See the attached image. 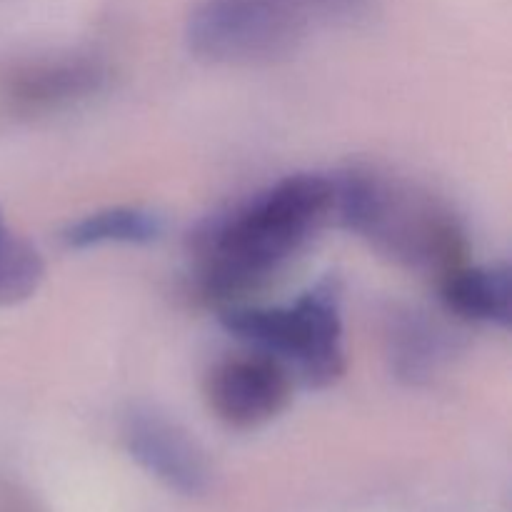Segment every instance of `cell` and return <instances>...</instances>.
<instances>
[{"label":"cell","instance_id":"cell-1","mask_svg":"<svg viewBox=\"0 0 512 512\" xmlns=\"http://www.w3.org/2000/svg\"><path fill=\"white\" fill-rule=\"evenodd\" d=\"M333 213V178L295 173L210 215L190 235L200 285L220 300L260 288L305 250Z\"/></svg>","mask_w":512,"mask_h":512},{"label":"cell","instance_id":"cell-2","mask_svg":"<svg viewBox=\"0 0 512 512\" xmlns=\"http://www.w3.org/2000/svg\"><path fill=\"white\" fill-rule=\"evenodd\" d=\"M335 213L395 265L425 275H448L468 253L465 228L445 200L418 183L378 170H350L333 180Z\"/></svg>","mask_w":512,"mask_h":512},{"label":"cell","instance_id":"cell-3","mask_svg":"<svg viewBox=\"0 0 512 512\" xmlns=\"http://www.w3.org/2000/svg\"><path fill=\"white\" fill-rule=\"evenodd\" d=\"M220 325L258 353L280 360L308 388H330L348 370L335 278L320 280L290 305H225Z\"/></svg>","mask_w":512,"mask_h":512},{"label":"cell","instance_id":"cell-4","mask_svg":"<svg viewBox=\"0 0 512 512\" xmlns=\"http://www.w3.org/2000/svg\"><path fill=\"white\" fill-rule=\"evenodd\" d=\"M308 20L293 0H200L185 23V43L213 65L275 63L300 48Z\"/></svg>","mask_w":512,"mask_h":512},{"label":"cell","instance_id":"cell-5","mask_svg":"<svg viewBox=\"0 0 512 512\" xmlns=\"http://www.w3.org/2000/svg\"><path fill=\"white\" fill-rule=\"evenodd\" d=\"M293 380L280 360L253 350L228 358L208 375V403L225 425L258 428L278 418L290 403Z\"/></svg>","mask_w":512,"mask_h":512},{"label":"cell","instance_id":"cell-6","mask_svg":"<svg viewBox=\"0 0 512 512\" xmlns=\"http://www.w3.org/2000/svg\"><path fill=\"white\" fill-rule=\"evenodd\" d=\"M123 440L130 458L148 475L188 498L210 488V468L203 450L175 420L153 408H133L125 415Z\"/></svg>","mask_w":512,"mask_h":512},{"label":"cell","instance_id":"cell-7","mask_svg":"<svg viewBox=\"0 0 512 512\" xmlns=\"http://www.w3.org/2000/svg\"><path fill=\"white\" fill-rule=\"evenodd\" d=\"M105 68L93 58L68 55L25 65L10 80V98L28 110H50L98 93Z\"/></svg>","mask_w":512,"mask_h":512},{"label":"cell","instance_id":"cell-8","mask_svg":"<svg viewBox=\"0 0 512 512\" xmlns=\"http://www.w3.org/2000/svg\"><path fill=\"white\" fill-rule=\"evenodd\" d=\"M440 298L448 313L468 323L512 325V270L508 263L455 268L443 278Z\"/></svg>","mask_w":512,"mask_h":512},{"label":"cell","instance_id":"cell-9","mask_svg":"<svg viewBox=\"0 0 512 512\" xmlns=\"http://www.w3.org/2000/svg\"><path fill=\"white\" fill-rule=\"evenodd\" d=\"M163 235V218L138 205H113L73 220L63 230V243L70 250L100 248V245H150Z\"/></svg>","mask_w":512,"mask_h":512},{"label":"cell","instance_id":"cell-10","mask_svg":"<svg viewBox=\"0 0 512 512\" xmlns=\"http://www.w3.org/2000/svg\"><path fill=\"white\" fill-rule=\"evenodd\" d=\"M45 280V260L0 213V308L33 298Z\"/></svg>","mask_w":512,"mask_h":512},{"label":"cell","instance_id":"cell-11","mask_svg":"<svg viewBox=\"0 0 512 512\" xmlns=\"http://www.w3.org/2000/svg\"><path fill=\"white\" fill-rule=\"evenodd\" d=\"M393 343V368L400 378L418 383L430 378L438 360L443 358V333L423 318H403L390 335Z\"/></svg>","mask_w":512,"mask_h":512},{"label":"cell","instance_id":"cell-12","mask_svg":"<svg viewBox=\"0 0 512 512\" xmlns=\"http://www.w3.org/2000/svg\"><path fill=\"white\" fill-rule=\"evenodd\" d=\"M305 13H320L328 18H358L368 10L370 0H293Z\"/></svg>","mask_w":512,"mask_h":512}]
</instances>
